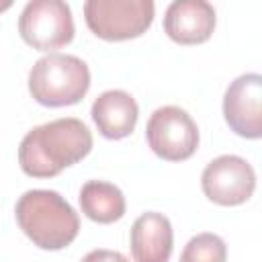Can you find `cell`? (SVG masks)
Listing matches in <instances>:
<instances>
[{
    "mask_svg": "<svg viewBox=\"0 0 262 262\" xmlns=\"http://www.w3.org/2000/svg\"><path fill=\"white\" fill-rule=\"evenodd\" d=\"M92 149L90 129L76 117L33 127L18 145V164L27 176L53 178L84 160Z\"/></svg>",
    "mask_w": 262,
    "mask_h": 262,
    "instance_id": "obj_1",
    "label": "cell"
},
{
    "mask_svg": "<svg viewBox=\"0 0 262 262\" xmlns=\"http://www.w3.org/2000/svg\"><path fill=\"white\" fill-rule=\"evenodd\" d=\"M16 223L23 233L41 250H63L80 231V219L74 207L55 190H27L14 207Z\"/></svg>",
    "mask_w": 262,
    "mask_h": 262,
    "instance_id": "obj_2",
    "label": "cell"
},
{
    "mask_svg": "<svg viewBox=\"0 0 262 262\" xmlns=\"http://www.w3.org/2000/svg\"><path fill=\"white\" fill-rule=\"evenodd\" d=\"M90 88V70L76 55L49 53L29 72V92L43 106H68L80 102Z\"/></svg>",
    "mask_w": 262,
    "mask_h": 262,
    "instance_id": "obj_3",
    "label": "cell"
},
{
    "mask_svg": "<svg viewBox=\"0 0 262 262\" xmlns=\"http://www.w3.org/2000/svg\"><path fill=\"white\" fill-rule=\"evenodd\" d=\"M151 0H88L84 18L88 29L104 41H127L141 37L154 23Z\"/></svg>",
    "mask_w": 262,
    "mask_h": 262,
    "instance_id": "obj_4",
    "label": "cell"
},
{
    "mask_svg": "<svg viewBox=\"0 0 262 262\" xmlns=\"http://www.w3.org/2000/svg\"><path fill=\"white\" fill-rule=\"evenodd\" d=\"M18 33L37 51L59 49L72 43L76 33L72 10L61 0H33L18 16Z\"/></svg>",
    "mask_w": 262,
    "mask_h": 262,
    "instance_id": "obj_5",
    "label": "cell"
},
{
    "mask_svg": "<svg viewBox=\"0 0 262 262\" xmlns=\"http://www.w3.org/2000/svg\"><path fill=\"white\" fill-rule=\"evenodd\" d=\"M145 139L158 158L182 162L199 147V127L184 108L166 104L151 113L145 127Z\"/></svg>",
    "mask_w": 262,
    "mask_h": 262,
    "instance_id": "obj_6",
    "label": "cell"
},
{
    "mask_svg": "<svg viewBox=\"0 0 262 262\" xmlns=\"http://www.w3.org/2000/svg\"><path fill=\"white\" fill-rule=\"evenodd\" d=\"M201 188L209 201L223 207H235L254 194L256 174L244 158L225 154L205 166L201 174Z\"/></svg>",
    "mask_w": 262,
    "mask_h": 262,
    "instance_id": "obj_7",
    "label": "cell"
},
{
    "mask_svg": "<svg viewBox=\"0 0 262 262\" xmlns=\"http://www.w3.org/2000/svg\"><path fill=\"white\" fill-rule=\"evenodd\" d=\"M223 117L229 129L246 139L262 137V76L235 78L223 96Z\"/></svg>",
    "mask_w": 262,
    "mask_h": 262,
    "instance_id": "obj_8",
    "label": "cell"
},
{
    "mask_svg": "<svg viewBox=\"0 0 262 262\" xmlns=\"http://www.w3.org/2000/svg\"><path fill=\"white\" fill-rule=\"evenodd\" d=\"M164 31L180 45L205 43L215 31V8L205 0H176L166 8Z\"/></svg>",
    "mask_w": 262,
    "mask_h": 262,
    "instance_id": "obj_9",
    "label": "cell"
},
{
    "mask_svg": "<svg viewBox=\"0 0 262 262\" xmlns=\"http://www.w3.org/2000/svg\"><path fill=\"white\" fill-rule=\"evenodd\" d=\"M174 246L172 223L166 215L147 211L131 227V256L135 262H168Z\"/></svg>",
    "mask_w": 262,
    "mask_h": 262,
    "instance_id": "obj_10",
    "label": "cell"
},
{
    "mask_svg": "<svg viewBox=\"0 0 262 262\" xmlns=\"http://www.w3.org/2000/svg\"><path fill=\"white\" fill-rule=\"evenodd\" d=\"M90 115L102 137L123 139L133 133L139 117V106L129 92L106 90L94 100Z\"/></svg>",
    "mask_w": 262,
    "mask_h": 262,
    "instance_id": "obj_11",
    "label": "cell"
},
{
    "mask_svg": "<svg viewBox=\"0 0 262 262\" xmlns=\"http://www.w3.org/2000/svg\"><path fill=\"white\" fill-rule=\"evenodd\" d=\"M80 209L94 223H115L125 215V196L119 186L104 180H88L80 190Z\"/></svg>",
    "mask_w": 262,
    "mask_h": 262,
    "instance_id": "obj_12",
    "label": "cell"
},
{
    "mask_svg": "<svg viewBox=\"0 0 262 262\" xmlns=\"http://www.w3.org/2000/svg\"><path fill=\"white\" fill-rule=\"evenodd\" d=\"M227 246L217 233H199L188 239L180 262H225Z\"/></svg>",
    "mask_w": 262,
    "mask_h": 262,
    "instance_id": "obj_13",
    "label": "cell"
},
{
    "mask_svg": "<svg viewBox=\"0 0 262 262\" xmlns=\"http://www.w3.org/2000/svg\"><path fill=\"white\" fill-rule=\"evenodd\" d=\"M80 262H129L127 256H123L121 252H115V250H92L88 252Z\"/></svg>",
    "mask_w": 262,
    "mask_h": 262,
    "instance_id": "obj_14",
    "label": "cell"
},
{
    "mask_svg": "<svg viewBox=\"0 0 262 262\" xmlns=\"http://www.w3.org/2000/svg\"><path fill=\"white\" fill-rule=\"evenodd\" d=\"M8 6H10V2H4V4H0V12H2V10H6Z\"/></svg>",
    "mask_w": 262,
    "mask_h": 262,
    "instance_id": "obj_15",
    "label": "cell"
}]
</instances>
